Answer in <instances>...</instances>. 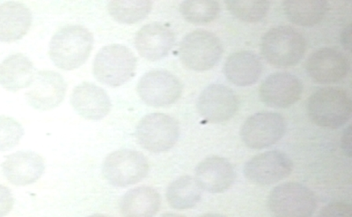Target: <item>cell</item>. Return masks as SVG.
<instances>
[{"label":"cell","mask_w":352,"mask_h":217,"mask_svg":"<svg viewBox=\"0 0 352 217\" xmlns=\"http://www.w3.org/2000/svg\"><path fill=\"white\" fill-rule=\"evenodd\" d=\"M94 36L80 25H69L56 31L50 43L49 54L56 68L71 71L87 61L92 52Z\"/></svg>","instance_id":"cell-1"},{"label":"cell","mask_w":352,"mask_h":217,"mask_svg":"<svg viewBox=\"0 0 352 217\" xmlns=\"http://www.w3.org/2000/svg\"><path fill=\"white\" fill-rule=\"evenodd\" d=\"M307 112L311 121L320 127L340 128L351 118V96L342 87H322L308 99Z\"/></svg>","instance_id":"cell-2"},{"label":"cell","mask_w":352,"mask_h":217,"mask_svg":"<svg viewBox=\"0 0 352 217\" xmlns=\"http://www.w3.org/2000/svg\"><path fill=\"white\" fill-rule=\"evenodd\" d=\"M307 43L303 34L290 26L270 28L261 42L263 59L273 68L295 67L306 54Z\"/></svg>","instance_id":"cell-3"},{"label":"cell","mask_w":352,"mask_h":217,"mask_svg":"<svg viewBox=\"0 0 352 217\" xmlns=\"http://www.w3.org/2000/svg\"><path fill=\"white\" fill-rule=\"evenodd\" d=\"M138 59L128 47L110 45L103 47L94 58L93 72L100 83L118 87L128 83L136 74Z\"/></svg>","instance_id":"cell-4"},{"label":"cell","mask_w":352,"mask_h":217,"mask_svg":"<svg viewBox=\"0 0 352 217\" xmlns=\"http://www.w3.org/2000/svg\"><path fill=\"white\" fill-rule=\"evenodd\" d=\"M223 52L219 37L204 30L187 34L179 46V58L182 65L195 72H206L216 67Z\"/></svg>","instance_id":"cell-5"},{"label":"cell","mask_w":352,"mask_h":217,"mask_svg":"<svg viewBox=\"0 0 352 217\" xmlns=\"http://www.w3.org/2000/svg\"><path fill=\"white\" fill-rule=\"evenodd\" d=\"M268 207L275 217H312L316 210L317 199L306 185L286 182L270 192Z\"/></svg>","instance_id":"cell-6"},{"label":"cell","mask_w":352,"mask_h":217,"mask_svg":"<svg viewBox=\"0 0 352 217\" xmlns=\"http://www.w3.org/2000/svg\"><path fill=\"white\" fill-rule=\"evenodd\" d=\"M149 163L140 151L120 149L109 154L102 165L103 176L115 187H127L144 180L149 173Z\"/></svg>","instance_id":"cell-7"},{"label":"cell","mask_w":352,"mask_h":217,"mask_svg":"<svg viewBox=\"0 0 352 217\" xmlns=\"http://www.w3.org/2000/svg\"><path fill=\"white\" fill-rule=\"evenodd\" d=\"M180 135L177 121L165 113H150L138 123L135 136L138 143L151 153L160 154L175 147Z\"/></svg>","instance_id":"cell-8"},{"label":"cell","mask_w":352,"mask_h":217,"mask_svg":"<svg viewBox=\"0 0 352 217\" xmlns=\"http://www.w3.org/2000/svg\"><path fill=\"white\" fill-rule=\"evenodd\" d=\"M137 91L146 105L165 108L181 99L184 85L175 74L166 70H153L138 81Z\"/></svg>","instance_id":"cell-9"},{"label":"cell","mask_w":352,"mask_h":217,"mask_svg":"<svg viewBox=\"0 0 352 217\" xmlns=\"http://www.w3.org/2000/svg\"><path fill=\"white\" fill-rule=\"evenodd\" d=\"M286 133L284 116L272 112H257L242 125L241 138L251 149H263L278 143Z\"/></svg>","instance_id":"cell-10"},{"label":"cell","mask_w":352,"mask_h":217,"mask_svg":"<svg viewBox=\"0 0 352 217\" xmlns=\"http://www.w3.org/2000/svg\"><path fill=\"white\" fill-rule=\"evenodd\" d=\"M292 171L294 162L291 157L279 150L267 151L252 157L245 163L243 169L248 180L261 187L284 180Z\"/></svg>","instance_id":"cell-11"},{"label":"cell","mask_w":352,"mask_h":217,"mask_svg":"<svg viewBox=\"0 0 352 217\" xmlns=\"http://www.w3.org/2000/svg\"><path fill=\"white\" fill-rule=\"evenodd\" d=\"M351 69L348 56L335 47H324L308 56L306 71L314 83L332 84L347 76Z\"/></svg>","instance_id":"cell-12"},{"label":"cell","mask_w":352,"mask_h":217,"mask_svg":"<svg viewBox=\"0 0 352 217\" xmlns=\"http://www.w3.org/2000/svg\"><path fill=\"white\" fill-rule=\"evenodd\" d=\"M239 99L230 87L222 84H210L198 96L197 109L204 121L219 124L230 121L236 114Z\"/></svg>","instance_id":"cell-13"},{"label":"cell","mask_w":352,"mask_h":217,"mask_svg":"<svg viewBox=\"0 0 352 217\" xmlns=\"http://www.w3.org/2000/svg\"><path fill=\"white\" fill-rule=\"evenodd\" d=\"M303 84L296 75L278 72L269 75L259 87L260 100L275 109L289 108L300 99Z\"/></svg>","instance_id":"cell-14"},{"label":"cell","mask_w":352,"mask_h":217,"mask_svg":"<svg viewBox=\"0 0 352 217\" xmlns=\"http://www.w3.org/2000/svg\"><path fill=\"white\" fill-rule=\"evenodd\" d=\"M28 87L26 93L28 105L40 111H48L64 101L67 84L58 72L36 71Z\"/></svg>","instance_id":"cell-15"},{"label":"cell","mask_w":352,"mask_h":217,"mask_svg":"<svg viewBox=\"0 0 352 217\" xmlns=\"http://www.w3.org/2000/svg\"><path fill=\"white\" fill-rule=\"evenodd\" d=\"M175 43V34L168 25L152 23L144 25L135 37V47L138 54L149 61L166 58Z\"/></svg>","instance_id":"cell-16"},{"label":"cell","mask_w":352,"mask_h":217,"mask_svg":"<svg viewBox=\"0 0 352 217\" xmlns=\"http://www.w3.org/2000/svg\"><path fill=\"white\" fill-rule=\"evenodd\" d=\"M236 173L232 163L224 157L210 156L197 166V183L210 194H222L234 183Z\"/></svg>","instance_id":"cell-17"},{"label":"cell","mask_w":352,"mask_h":217,"mask_svg":"<svg viewBox=\"0 0 352 217\" xmlns=\"http://www.w3.org/2000/svg\"><path fill=\"white\" fill-rule=\"evenodd\" d=\"M3 174L10 183L25 187L42 177L45 165L42 156L32 151H19L6 157L1 165Z\"/></svg>","instance_id":"cell-18"},{"label":"cell","mask_w":352,"mask_h":217,"mask_svg":"<svg viewBox=\"0 0 352 217\" xmlns=\"http://www.w3.org/2000/svg\"><path fill=\"white\" fill-rule=\"evenodd\" d=\"M71 103L78 115L88 121H100L111 110V101L102 87L83 83L72 91Z\"/></svg>","instance_id":"cell-19"},{"label":"cell","mask_w":352,"mask_h":217,"mask_svg":"<svg viewBox=\"0 0 352 217\" xmlns=\"http://www.w3.org/2000/svg\"><path fill=\"white\" fill-rule=\"evenodd\" d=\"M223 72L229 83L237 87H250L259 81L263 63L256 53L241 50L226 59Z\"/></svg>","instance_id":"cell-20"},{"label":"cell","mask_w":352,"mask_h":217,"mask_svg":"<svg viewBox=\"0 0 352 217\" xmlns=\"http://www.w3.org/2000/svg\"><path fill=\"white\" fill-rule=\"evenodd\" d=\"M32 24V12L18 2L0 5V42L12 43L22 39Z\"/></svg>","instance_id":"cell-21"},{"label":"cell","mask_w":352,"mask_h":217,"mask_svg":"<svg viewBox=\"0 0 352 217\" xmlns=\"http://www.w3.org/2000/svg\"><path fill=\"white\" fill-rule=\"evenodd\" d=\"M36 72L30 59L22 53H16L0 64V85L6 90L16 92L30 87Z\"/></svg>","instance_id":"cell-22"},{"label":"cell","mask_w":352,"mask_h":217,"mask_svg":"<svg viewBox=\"0 0 352 217\" xmlns=\"http://www.w3.org/2000/svg\"><path fill=\"white\" fill-rule=\"evenodd\" d=\"M162 204L159 192L151 187L129 190L120 201L122 217H154Z\"/></svg>","instance_id":"cell-23"},{"label":"cell","mask_w":352,"mask_h":217,"mask_svg":"<svg viewBox=\"0 0 352 217\" xmlns=\"http://www.w3.org/2000/svg\"><path fill=\"white\" fill-rule=\"evenodd\" d=\"M283 6L288 20L300 27L316 26L329 10L326 0H285Z\"/></svg>","instance_id":"cell-24"},{"label":"cell","mask_w":352,"mask_h":217,"mask_svg":"<svg viewBox=\"0 0 352 217\" xmlns=\"http://www.w3.org/2000/svg\"><path fill=\"white\" fill-rule=\"evenodd\" d=\"M202 191L195 178L182 176L168 185L166 192V200L168 205L176 210L193 209L199 203Z\"/></svg>","instance_id":"cell-25"},{"label":"cell","mask_w":352,"mask_h":217,"mask_svg":"<svg viewBox=\"0 0 352 217\" xmlns=\"http://www.w3.org/2000/svg\"><path fill=\"white\" fill-rule=\"evenodd\" d=\"M152 8L150 0H112L108 4L109 14L124 24L140 23L148 17Z\"/></svg>","instance_id":"cell-26"},{"label":"cell","mask_w":352,"mask_h":217,"mask_svg":"<svg viewBox=\"0 0 352 217\" xmlns=\"http://www.w3.org/2000/svg\"><path fill=\"white\" fill-rule=\"evenodd\" d=\"M180 12L188 23L204 25L219 17L220 6L215 0H185L181 3Z\"/></svg>","instance_id":"cell-27"},{"label":"cell","mask_w":352,"mask_h":217,"mask_svg":"<svg viewBox=\"0 0 352 217\" xmlns=\"http://www.w3.org/2000/svg\"><path fill=\"white\" fill-rule=\"evenodd\" d=\"M226 4L228 10L238 20L254 23L266 17L270 3L267 0H228Z\"/></svg>","instance_id":"cell-28"},{"label":"cell","mask_w":352,"mask_h":217,"mask_svg":"<svg viewBox=\"0 0 352 217\" xmlns=\"http://www.w3.org/2000/svg\"><path fill=\"white\" fill-rule=\"evenodd\" d=\"M24 135V129L14 118L0 116V151L17 146Z\"/></svg>","instance_id":"cell-29"},{"label":"cell","mask_w":352,"mask_h":217,"mask_svg":"<svg viewBox=\"0 0 352 217\" xmlns=\"http://www.w3.org/2000/svg\"><path fill=\"white\" fill-rule=\"evenodd\" d=\"M318 217H352V207L344 201H336L323 207Z\"/></svg>","instance_id":"cell-30"},{"label":"cell","mask_w":352,"mask_h":217,"mask_svg":"<svg viewBox=\"0 0 352 217\" xmlns=\"http://www.w3.org/2000/svg\"><path fill=\"white\" fill-rule=\"evenodd\" d=\"M14 196L10 189L0 185V217L8 216L14 207Z\"/></svg>","instance_id":"cell-31"},{"label":"cell","mask_w":352,"mask_h":217,"mask_svg":"<svg viewBox=\"0 0 352 217\" xmlns=\"http://www.w3.org/2000/svg\"><path fill=\"white\" fill-rule=\"evenodd\" d=\"M342 149L345 155L351 156V127L349 125L342 137Z\"/></svg>","instance_id":"cell-32"},{"label":"cell","mask_w":352,"mask_h":217,"mask_svg":"<svg viewBox=\"0 0 352 217\" xmlns=\"http://www.w3.org/2000/svg\"><path fill=\"white\" fill-rule=\"evenodd\" d=\"M341 43L344 50L351 52V26L349 25L348 27L344 28V31L341 34Z\"/></svg>","instance_id":"cell-33"},{"label":"cell","mask_w":352,"mask_h":217,"mask_svg":"<svg viewBox=\"0 0 352 217\" xmlns=\"http://www.w3.org/2000/svg\"><path fill=\"white\" fill-rule=\"evenodd\" d=\"M160 217H187L184 215H180V214H175V213H166L164 214V215H162Z\"/></svg>","instance_id":"cell-34"},{"label":"cell","mask_w":352,"mask_h":217,"mask_svg":"<svg viewBox=\"0 0 352 217\" xmlns=\"http://www.w3.org/2000/svg\"><path fill=\"white\" fill-rule=\"evenodd\" d=\"M198 217H226L222 215H219V214H204V215L198 216Z\"/></svg>","instance_id":"cell-35"},{"label":"cell","mask_w":352,"mask_h":217,"mask_svg":"<svg viewBox=\"0 0 352 217\" xmlns=\"http://www.w3.org/2000/svg\"><path fill=\"white\" fill-rule=\"evenodd\" d=\"M88 217H109L105 215H102V214H96V215H92Z\"/></svg>","instance_id":"cell-36"}]
</instances>
